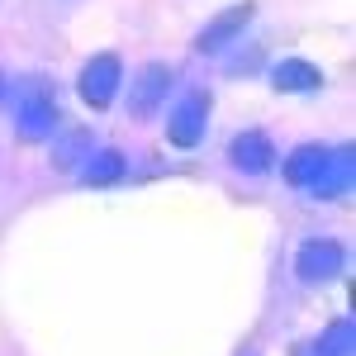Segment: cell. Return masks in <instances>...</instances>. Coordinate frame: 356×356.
<instances>
[{
    "label": "cell",
    "instance_id": "obj_1",
    "mask_svg": "<svg viewBox=\"0 0 356 356\" xmlns=\"http://www.w3.org/2000/svg\"><path fill=\"white\" fill-rule=\"evenodd\" d=\"M342 266H347V247L332 243V238H309L295 252V275L304 285H328L342 275Z\"/></svg>",
    "mask_w": 356,
    "mask_h": 356
},
{
    "label": "cell",
    "instance_id": "obj_2",
    "mask_svg": "<svg viewBox=\"0 0 356 356\" xmlns=\"http://www.w3.org/2000/svg\"><path fill=\"white\" fill-rule=\"evenodd\" d=\"M15 129L33 143H43V138L57 134V100H53V86L48 81H29L24 86V105L15 114Z\"/></svg>",
    "mask_w": 356,
    "mask_h": 356
},
{
    "label": "cell",
    "instance_id": "obj_3",
    "mask_svg": "<svg viewBox=\"0 0 356 356\" xmlns=\"http://www.w3.org/2000/svg\"><path fill=\"white\" fill-rule=\"evenodd\" d=\"M119 76H124L119 53H95L81 67V76H76V95H81L90 110H105L114 100V90H119Z\"/></svg>",
    "mask_w": 356,
    "mask_h": 356
},
{
    "label": "cell",
    "instance_id": "obj_4",
    "mask_svg": "<svg viewBox=\"0 0 356 356\" xmlns=\"http://www.w3.org/2000/svg\"><path fill=\"white\" fill-rule=\"evenodd\" d=\"M204 124H209V95L204 90H186L176 100L171 119H166V138L176 147H200L204 143Z\"/></svg>",
    "mask_w": 356,
    "mask_h": 356
},
{
    "label": "cell",
    "instance_id": "obj_5",
    "mask_svg": "<svg viewBox=\"0 0 356 356\" xmlns=\"http://www.w3.org/2000/svg\"><path fill=\"white\" fill-rule=\"evenodd\" d=\"M171 86H176V72H171L166 62H147V67L138 72L134 90H129V114H134V119H152V114L166 105Z\"/></svg>",
    "mask_w": 356,
    "mask_h": 356
},
{
    "label": "cell",
    "instance_id": "obj_6",
    "mask_svg": "<svg viewBox=\"0 0 356 356\" xmlns=\"http://www.w3.org/2000/svg\"><path fill=\"white\" fill-rule=\"evenodd\" d=\"M252 19H257V0L228 5L223 15H214V19L204 24V33L195 38V48H200V53H219L223 43H233V38H238V33H243V29L252 24Z\"/></svg>",
    "mask_w": 356,
    "mask_h": 356
},
{
    "label": "cell",
    "instance_id": "obj_7",
    "mask_svg": "<svg viewBox=\"0 0 356 356\" xmlns=\"http://www.w3.org/2000/svg\"><path fill=\"white\" fill-rule=\"evenodd\" d=\"M228 162L238 166L243 176H261V171H271L275 152H271V138L261 134V129H247L228 143Z\"/></svg>",
    "mask_w": 356,
    "mask_h": 356
},
{
    "label": "cell",
    "instance_id": "obj_8",
    "mask_svg": "<svg viewBox=\"0 0 356 356\" xmlns=\"http://www.w3.org/2000/svg\"><path fill=\"white\" fill-rule=\"evenodd\" d=\"M328 157H332L328 143H304V147H295V152L285 157V181H290V186H300V191H309V186L323 176Z\"/></svg>",
    "mask_w": 356,
    "mask_h": 356
},
{
    "label": "cell",
    "instance_id": "obj_9",
    "mask_svg": "<svg viewBox=\"0 0 356 356\" xmlns=\"http://www.w3.org/2000/svg\"><path fill=\"white\" fill-rule=\"evenodd\" d=\"M271 86L280 95H309V90L323 86V72L314 62H304V57H285V62L271 67Z\"/></svg>",
    "mask_w": 356,
    "mask_h": 356
},
{
    "label": "cell",
    "instance_id": "obj_10",
    "mask_svg": "<svg viewBox=\"0 0 356 356\" xmlns=\"http://www.w3.org/2000/svg\"><path fill=\"white\" fill-rule=\"evenodd\" d=\"M309 191L318 195V200H337V195L352 191V147H332V157H328V166H323V176H318Z\"/></svg>",
    "mask_w": 356,
    "mask_h": 356
},
{
    "label": "cell",
    "instance_id": "obj_11",
    "mask_svg": "<svg viewBox=\"0 0 356 356\" xmlns=\"http://www.w3.org/2000/svg\"><path fill=\"white\" fill-rule=\"evenodd\" d=\"M352 318H337L332 328H323L314 342H304V347H295V356H352Z\"/></svg>",
    "mask_w": 356,
    "mask_h": 356
},
{
    "label": "cell",
    "instance_id": "obj_12",
    "mask_svg": "<svg viewBox=\"0 0 356 356\" xmlns=\"http://www.w3.org/2000/svg\"><path fill=\"white\" fill-rule=\"evenodd\" d=\"M86 186H119L124 176H129V162H124V152H114V147H95L90 152V162L81 166Z\"/></svg>",
    "mask_w": 356,
    "mask_h": 356
},
{
    "label": "cell",
    "instance_id": "obj_13",
    "mask_svg": "<svg viewBox=\"0 0 356 356\" xmlns=\"http://www.w3.org/2000/svg\"><path fill=\"white\" fill-rule=\"evenodd\" d=\"M86 152H95V138L86 134V129H72V134H67V138H62V143L53 147V166H62V171H72V166L81 162Z\"/></svg>",
    "mask_w": 356,
    "mask_h": 356
},
{
    "label": "cell",
    "instance_id": "obj_14",
    "mask_svg": "<svg viewBox=\"0 0 356 356\" xmlns=\"http://www.w3.org/2000/svg\"><path fill=\"white\" fill-rule=\"evenodd\" d=\"M0 100H5V76H0Z\"/></svg>",
    "mask_w": 356,
    "mask_h": 356
}]
</instances>
